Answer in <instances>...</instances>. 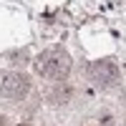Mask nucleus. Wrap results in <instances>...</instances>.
<instances>
[{"label":"nucleus","mask_w":126,"mask_h":126,"mask_svg":"<svg viewBox=\"0 0 126 126\" xmlns=\"http://www.w3.org/2000/svg\"><path fill=\"white\" fill-rule=\"evenodd\" d=\"M30 91V78L20 71H3L0 73V96L10 101L25 98Z\"/></svg>","instance_id":"obj_3"},{"label":"nucleus","mask_w":126,"mask_h":126,"mask_svg":"<svg viewBox=\"0 0 126 126\" xmlns=\"http://www.w3.org/2000/svg\"><path fill=\"white\" fill-rule=\"evenodd\" d=\"M10 63L23 68L25 63H28V50H13V53H10Z\"/></svg>","instance_id":"obj_5"},{"label":"nucleus","mask_w":126,"mask_h":126,"mask_svg":"<svg viewBox=\"0 0 126 126\" xmlns=\"http://www.w3.org/2000/svg\"><path fill=\"white\" fill-rule=\"evenodd\" d=\"M88 78H91V83L96 88L109 91V88H113L121 81V68H119V63L113 58H101V61H93L91 63Z\"/></svg>","instance_id":"obj_2"},{"label":"nucleus","mask_w":126,"mask_h":126,"mask_svg":"<svg viewBox=\"0 0 126 126\" xmlns=\"http://www.w3.org/2000/svg\"><path fill=\"white\" fill-rule=\"evenodd\" d=\"M35 68L48 81H63L71 73V56L63 46H50L35 58Z\"/></svg>","instance_id":"obj_1"},{"label":"nucleus","mask_w":126,"mask_h":126,"mask_svg":"<svg viewBox=\"0 0 126 126\" xmlns=\"http://www.w3.org/2000/svg\"><path fill=\"white\" fill-rule=\"evenodd\" d=\"M5 121H8V119H5V116H3V113H0V126H8V124H5Z\"/></svg>","instance_id":"obj_6"},{"label":"nucleus","mask_w":126,"mask_h":126,"mask_svg":"<svg viewBox=\"0 0 126 126\" xmlns=\"http://www.w3.org/2000/svg\"><path fill=\"white\" fill-rule=\"evenodd\" d=\"M58 86L50 91V96H48V101L53 103V106H68V101L73 98V91H71V86H66L63 81H56Z\"/></svg>","instance_id":"obj_4"}]
</instances>
